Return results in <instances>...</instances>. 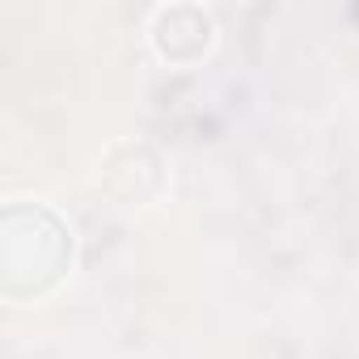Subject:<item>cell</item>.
Instances as JSON below:
<instances>
[{"instance_id":"1","label":"cell","mask_w":359,"mask_h":359,"mask_svg":"<svg viewBox=\"0 0 359 359\" xmlns=\"http://www.w3.org/2000/svg\"><path fill=\"white\" fill-rule=\"evenodd\" d=\"M76 258L72 229L60 212L34 199H18L0 212V292L9 300L51 296Z\"/></svg>"},{"instance_id":"2","label":"cell","mask_w":359,"mask_h":359,"mask_svg":"<svg viewBox=\"0 0 359 359\" xmlns=\"http://www.w3.org/2000/svg\"><path fill=\"white\" fill-rule=\"evenodd\" d=\"M102 191L118 208H148L165 191V161L144 140H123L102 161Z\"/></svg>"},{"instance_id":"3","label":"cell","mask_w":359,"mask_h":359,"mask_svg":"<svg viewBox=\"0 0 359 359\" xmlns=\"http://www.w3.org/2000/svg\"><path fill=\"white\" fill-rule=\"evenodd\" d=\"M148 39H152V51L165 64L187 68V64H199L216 47V22L199 5H165V9L152 13Z\"/></svg>"}]
</instances>
